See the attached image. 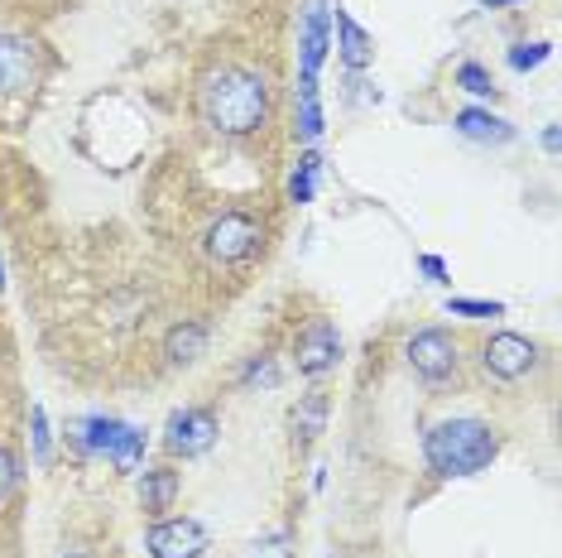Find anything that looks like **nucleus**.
<instances>
[{
  "instance_id": "1",
  "label": "nucleus",
  "mask_w": 562,
  "mask_h": 558,
  "mask_svg": "<svg viewBox=\"0 0 562 558\" xmlns=\"http://www.w3.org/2000/svg\"><path fill=\"white\" fill-rule=\"evenodd\" d=\"M202 116L222 135H255L270 121V82L250 68H216L202 82Z\"/></svg>"
},
{
  "instance_id": "2",
  "label": "nucleus",
  "mask_w": 562,
  "mask_h": 558,
  "mask_svg": "<svg viewBox=\"0 0 562 558\" xmlns=\"http://www.w3.org/2000/svg\"><path fill=\"white\" fill-rule=\"evenodd\" d=\"M495 453H501V438L481 418H442L424 438V458L438 477H476L495 462Z\"/></svg>"
},
{
  "instance_id": "3",
  "label": "nucleus",
  "mask_w": 562,
  "mask_h": 558,
  "mask_svg": "<svg viewBox=\"0 0 562 558\" xmlns=\"http://www.w3.org/2000/svg\"><path fill=\"white\" fill-rule=\"evenodd\" d=\"M72 443H78L87 458H111L121 472H131L139 462V453H145V434H139L135 424H125V418H111V414L82 418V424L72 428Z\"/></svg>"
},
{
  "instance_id": "4",
  "label": "nucleus",
  "mask_w": 562,
  "mask_h": 558,
  "mask_svg": "<svg viewBox=\"0 0 562 558\" xmlns=\"http://www.w3.org/2000/svg\"><path fill=\"white\" fill-rule=\"evenodd\" d=\"M260 241H265V226L255 222L250 212H222V217L207 226V236H202V250L222 265H240L260 250Z\"/></svg>"
},
{
  "instance_id": "5",
  "label": "nucleus",
  "mask_w": 562,
  "mask_h": 558,
  "mask_svg": "<svg viewBox=\"0 0 562 558\" xmlns=\"http://www.w3.org/2000/svg\"><path fill=\"white\" fill-rule=\"evenodd\" d=\"M404 357L414 366V376L428 380V386H442V380L457 376V342H452V333H442V327L414 333L404 347Z\"/></svg>"
},
{
  "instance_id": "6",
  "label": "nucleus",
  "mask_w": 562,
  "mask_h": 558,
  "mask_svg": "<svg viewBox=\"0 0 562 558\" xmlns=\"http://www.w3.org/2000/svg\"><path fill=\"white\" fill-rule=\"evenodd\" d=\"M145 549L149 558H202L207 549V529L198 525V520H155L145 535Z\"/></svg>"
},
{
  "instance_id": "7",
  "label": "nucleus",
  "mask_w": 562,
  "mask_h": 558,
  "mask_svg": "<svg viewBox=\"0 0 562 558\" xmlns=\"http://www.w3.org/2000/svg\"><path fill=\"white\" fill-rule=\"evenodd\" d=\"M40 78V48L24 34H0V97L30 92Z\"/></svg>"
},
{
  "instance_id": "8",
  "label": "nucleus",
  "mask_w": 562,
  "mask_h": 558,
  "mask_svg": "<svg viewBox=\"0 0 562 558\" xmlns=\"http://www.w3.org/2000/svg\"><path fill=\"white\" fill-rule=\"evenodd\" d=\"M293 361H299L303 376H327L331 366L341 361V333H337V327H331L327 319L308 323V327L299 333V342H293Z\"/></svg>"
},
{
  "instance_id": "9",
  "label": "nucleus",
  "mask_w": 562,
  "mask_h": 558,
  "mask_svg": "<svg viewBox=\"0 0 562 558\" xmlns=\"http://www.w3.org/2000/svg\"><path fill=\"white\" fill-rule=\"evenodd\" d=\"M533 361H539V347H533L529 337H519V333H495V337L481 347V366H485L491 376H501V380L529 376Z\"/></svg>"
},
{
  "instance_id": "10",
  "label": "nucleus",
  "mask_w": 562,
  "mask_h": 558,
  "mask_svg": "<svg viewBox=\"0 0 562 558\" xmlns=\"http://www.w3.org/2000/svg\"><path fill=\"white\" fill-rule=\"evenodd\" d=\"M169 453L178 458H202V453L216 443V414L212 410H178L169 418Z\"/></svg>"
},
{
  "instance_id": "11",
  "label": "nucleus",
  "mask_w": 562,
  "mask_h": 558,
  "mask_svg": "<svg viewBox=\"0 0 562 558\" xmlns=\"http://www.w3.org/2000/svg\"><path fill=\"white\" fill-rule=\"evenodd\" d=\"M327 5L323 0H308L303 5V24H299V63H303V78L317 82V68L327 58Z\"/></svg>"
},
{
  "instance_id": "12",
  "label": "nucleus",
  "mask_w": 562,
  "mask_h": 558,
  "mask_svg": "<svg viewBox=\"0 0 562 558\" xmlns=\"http://www.w3.org/2000/svg\"><path fill=\"white\" fill-rule=\"evenodd\" d=\"M457 131H462L467 140H476V145H509V140H515V131H509V121L491 116V111H481V107L457 111Z\"/></svg>"
},
{
  "instance_id": "13",
  "label": "nucleus",
  "mask_w": 562,
  "mask_h": 558,
  "mask_svg": "<svg viewBox=\"0 0 562 558\" xmlns=\"http://www.w3.org/2000/svg\"><path fill=\"white\" fill-rule=\"evenodd\" d=\"M337 48H341V63H347V68H366L370 54H375L370 34L347 15V10H337Z\"/></svg>"
},
{
  "instance_id": "14",
  "label": "nucleus",
  "mask_w": 562,
  "mask_h": 558,
  "mask_svg": "<svg viewBox=\"0 0 562 558\" xmlns=\"http://www.w3.org/2000/svg\"><path fill=\"white\" fill-rule=\"evenodd\" d=\"M178 496V472H169V467H155V472H145V481H139V505H145L149 515H164Z\"/></svg>"
},
{
  "instance_id": "15",
  "label": "nucleus",
  "mask_w": 562,
  "mask_h": 558,
  "mask_svg": "<svg viewBox=\"0 0 562 558\" xmlns=\"http://www.w3.org/2000/svg\"><path fill=\"white\" fill-rule=\"evenodd\" d=\"M164 351H169V361H173V366L198 361L202 351H207V327H202V323H183V327H173V333H169V347H164Z\"/></svg>"
},
{
  "instance_id": "16",
  "label": "nucleus",
  "mask_w": 562,
  "mask_h": 558,
  "mask_svg": "<svg viewBox=\"0 0 562 558\" xmlns=\"http://www.w3.org/2000/svg\"><path fill=\"white\" fill-rule=\"evenodd\" d=\"M289 424H293V438L313 443L317 434H323V424H327V395H308L299 410L289 414Z\"/></svg>"
},
{
  "instance_id": "17",
  "label": "nucleus",
  "mask_w": 562,
  "mask_h": 558,
  "mask_svg": "<svg viewBox=\"0 0 562 558\" xmlns=\"http://www.w3.org/2000/svg\"><path fill=\"white\" fill-rule=\"evenodd\" d=\"M299 131H303V140L323 135V101H317V82H308V78H299Z\"/></svg>"
},
{
  "instance_id": "18",
  "label": "nucleus",
  "mask_w": 562,
  "mask_h": 558,
  "mask_svg": "<svg viewBox=\"0 0 562 558\" xmlns=\"http://www.w3.org/2000/svg\"><path fill=\"white\" fill-rule=\"evenodd\" d=\"M317 174H323V159H317V155H303L299 169H293V179H289V198H293V202H313Z\"/></svg>"
},
{
  "instance_id": "19",
  "label": "nucleus",
  "mask_w": 562,
  "mask_h": 558,
  "mask_svg": "<svg viewBox=\"0 0 562 558\" xmlns=\"http://www.w3.org/2000/svg\"><path fill=\"white\" fill-rule=\"evenodd\" d=\"M457 87L471 92V97H495V82H491V72H485L481 63H462V68H457Z\"/></svg>"
},
{
  "instance_id": "20",
  "label": "nucleus",
  "mask_w": 562,
  "mask_h": 558,
  "mask_svg": "<svg viewBox=\"0 0 562 558\" xmlns=\"http://www.w3.org/2000/svg\"><path fill=\"white\" fill-rule=\"evenodd\" d=\"M447 313H467V319H501L505 303H485V299H447Z\"/></svg>"
},
{
  "instance_id": "21",
  "label": "nucleus",
  "mask_w": 562,
  "mask_h": 558,
  "mask_svg": "<svg viewBox=\"0 0 562 558\" xmlns=\"http://www.w3.org/2000/svg\"><path fill=\"white\" fill-rule=\"evenodd\" d=\"M30 424H34V458H40V467H44L48 458H54V443H48V414H44V404H34Z\"/></svg>"
},
{
  "instance_id": "22",
  "label": "nucleus",
  "mask_w": 562,
  "mask_h": 558,
  "mask_svg": "<svg viewBox=\"0 0 562 558\" xmlns=\"http://www.w3.org/2000/svg\"><path fill=\"white\" fill-rule=\"evenodd\" d=\"M543 58H548V44H515V48H509V68H515V72L539 68Z\"/></svg>"
},
{
  "instance_id": "23",
  "label": "nucleus",
  "mask_w": 562,
  "mask_h": 558,
  "mask_svg": "<svg viewBox=\"0 0 562 558\" xmlns=\"http://www.w3.org/2000/svg\"><path fill=\"white\" fill-rule=\"evenodd\" d=\"M15 481H20V462H15V453H10V448H0V505L10 501V491H15Z\"/></svg>"
},
{
  "instance_id": "24",
  "label": "nucleus",
  "mask_w": 562,
  "mask_h": 558,
  "mask_svg": "<svg viewBox=\"0 0 562 558\" xmlns=\"http://www.w3.org/2000/svg\"><path fill=\"white\" fill-rule=\"evenodd\" d=\"M240 380H246V386H279V371H274L270 357H260V361L246 366V376H240Z\"/></svg>"
},
{
  "instance_id": "25",
  "label": "nucleus",
  "mask_w": 562,
  "mask_h": 558,
  "mask_svg": "<svg viewBox=\"0 0 562 558\" xmlns=\"http://www.w3.org/2000/svg\"><path fill=\"white\" fill-rule=\"evenodd\" d=\"M250 558H293L289 535H270V539H260V544H255V554H250Z\"/></svg>"
},
{
  "instance_id": "26",
  "label": "nucleus",
  "mask_w": 562,
  "mask_h": 558,
  "mask_svg": "<svg viewBox=\"0 0 562 558\" xmlns=\"http://www.w3.org/2000/svg\"><path fill=\"white\" fill-rule=\"evenodd\" d=\"M418 270H424L432 284H442V279H447V265H442L438 256H424V260H418Z\"/></svg>"
},
{
  "instance_id": "27",
  "label": "nucleus",
  "mask_w": 562,
  "mask_h": 558,
  "mask_svg": "<svg viewBox=\"0 0 562 558\" xmlns=\"http://www.w3.org/2000/svg\"><path fill=\"white\" fill-rule=\"evenodd\" d=\"M543 149H548V155H558V125H548V131H543Z\"/></svg>"
},
{
  "instance_id": "28",
  "label": "nucleus",
  "mask_w": 562,
  "mask_h": 558,
  "mask_svg": "<svg viewBox=\"0 0 562 558\" xmlns=\"http://www.w3.org/2000/svg\"><path fill=\"white\" fill-rule=\"evenodd\" d=\"M481 5H491V10H501V5H515V0H481Z\"/></svg>"
},
{
  "instance_id": "29",
  "label": "nucleus",
  "mask_w": 562,
  "mask_h": 558,
  "mask_svg": "<svg viewBox=\"0 0 562 558\" xmlns=\"http://www.w3.org/2000/svg\"><path fill=\"white\" fill-rule=\"evenodd\" d=\"M0 289H5V265H0Z\"/></svg>"
},
{
  "instance_id": "30",
  "label": "nucleus",
  "mask_w": 562,
  "mask_h": 558,
  "mask_svg": "<svg viewBox=\"0 0 562 558\" xmlns=\"http://www.w3.org/2000/svg\"><path fill=\"white\" fill-rule=\"evenodd\" d=\"M68 558H87V554H68Z\"/></svg>"
}]
</instances>
